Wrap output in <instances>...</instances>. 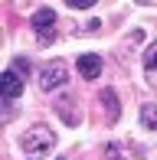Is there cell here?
<instances>
[{
	"mask_svg": "<svg viewBox=\"0 0 157 160\" xmlns=\"http://www.w3.org/2000/svg\"><path fill=\"white\" fill-rule=\"evenodd\" d=\"M56 131L53 128H46V124H33L30 131L23 134V150L30 157H43V154H49V150L56 147Z\"/></svg>",
	"mask_w": 157,
	"mask_h": 160,
	"instance_id": "cell-1",
	"label": "cell"
},
{
	"mask_svg": "<svg viewBox=\"0 0 157 160\" xmlns=\"http://www.w3.org/2000/svg\"><path fill=\"white\" fill-rule=\"evenodd\" d=\"M66 82H69V69H66V62H62V59L46 62V65L39 69V75H36V85H39L43 95H53V92H59Z\"/></svg>",
	"mask_w": 157,
	"mask_h": 160,
	"instance_id": "cell-2",
	"label": "cell"
},
{
	"mask_svg": "<svg viewBox=\"0 0 157 160\" xmlns=\"http://www.w3.org/2000/svg\"><path fill=\"white\" fill-rule=\"evenodd\" d=\"M30 30H33V36H36L39 46H49V42L56 39V13L49 10V7L36 10V13L30 17Z\"/></svg>",
	"mask_w": 157,
	"mask_h": 160,
	"instance_id": "cell-3",
	"label": "cell"
},
{
	"mask_svg": "<svg viewBox=\"0 0 157 160\" xmlns=\"http://www.w3.org/2000/svg\"><path fill=\"white\" fill-rule=\"evenodd\" d=\"M26 88V78L20 75L17 69H3V75H0V92H3V101H17L23 95Z\"/></svg>",
	"mask_w": 157,
	"mask_h": 160,
	"instance_id": "cell-4",
	"label": "cell"
},
{
	"mask_svg": "<svg viewBox=\"0 0 157 160\" xmlns=\"http://www.w3.org/2000/svg\"><path fill=\"white\" fill-rule=\"evenodd\" d=\"M78 75H82L85 82H95V78L102 75V56H95V52L78 56Z\"/></svg>",
	"mask_w": 157,
	"mask_h": 160,
	"instance_id": "cell-5",
	"label": "cell"
},
{
	"mask_svg": "<svg viewBox=\"0 0 157 160\" xmlns=\"http://www.w3.org/2000/svg\"><path fill=\"white\" fill-rule=\"evenodd\" d=\"M141 65H144V78H147V85H151V88H157V39L144 49V59H141Z\"/></svg>",
	"mask_w": 157,
	"mask_h": 160,
	"instance_id": "cell-6",
	"label": "cell"
},
{
	"mask_svg": "<svg viewBox=\"0 0 157 160\" xmlns=\"http://www.w3.org/2000/svg\"><path fill=\"white\" fill-rule=\"evenodd\" d=\"M102 105L108 108V118H105V121H108V124H115L121 111H118V98H115V92H111V88H105V92H102Z\"/></svg>",
	"mask_w": 157,
	"mask_h": 160,
	"instance_id": "cell-7",
	"label": "cell"
},
{
	"mask_svg": "<svg viewBox=\"0 0 157 160\" xmlns=\"http://www.w3.org/2000/svg\"><path fill=\"white\" fill-rule=\"evenodd\" d=\"M141 124H144L147 131H157V105H154V101L141 105Z\"/></svg>",
	"mask_w": 157,
	"mask_h": 160,
	"instance_id": "cell-8",
	"label": "cell"
},
{
	"mask_svg": "<svg viewBox=\"0 0 157 160\" xmlns=\"http://www.w3.org/2000/svg\"><path fill=\"white\" fill-rule=\"evenodd\" d=\"M10 69H17L20 75L26 78V75H30V62H26V56H17V59H13V65H10Z\"/></svg>",
	"mask_w": 157,
	"mask_h": 160,
	"instance_id": "cell-9",
	"label": "cell"
},
{
	"mask_svg": "<svg viewBox=\"0 0 157 160\" xmlns=\"http://www.w3.org/2000/svg\"><path fill=\"white\" fill-rule=\"evenodd\" d=\"M66 7H72V10H89V7H95L98 0H62Z\"/></svg>",
	"mask_w": 157,
	"mask_h": 160,
	"instance_id": "cell-10",
	"label": "cell"
},
{
	"mask_svg": "<svg viewBox=\"0 0 157 160\" xmlns=\"http://www.w3.org/2000/svg\"><path fill=\"white\" fill-rule=\"evenodd\" d=\"M105 157H108V160H124V157H121V154H118V147H115V144H111V147H108V150H105Z\"/></svg>",
	"mask_w": 157,
	"mask_h": 160,
	"instance_id": "cell-11",
	"label": "cell"
},
{
	"mask_svg": "<svg viewBox=\"0 0 157 160\" xmlns=\"http://www.w3.org/2000/svg\"><path fill=\"white\" fill-rule=\"evenodd\" d=\"M138 3H144V7H147V3H157V0H138Z\"/></svg>",
	"mask_w": 157,
	"mask_h": 160,
	"instance_id": "cell-12",
	"label": "cell"
},
{
	"mask_svg": "<svg viewBox=\"0 0 157 160\" xmlns=\"http://www.w3.org/2000/svg\"><path fill=\"white\" fill-rule=\"evenodd\" d=\"M59 160H66V157H59Z\"/></svg>",
	"mask_w": 157,
	"mask_h": 160,
	"instance_id": "cell-13",
	"label": "cell"
}]
</instances>
